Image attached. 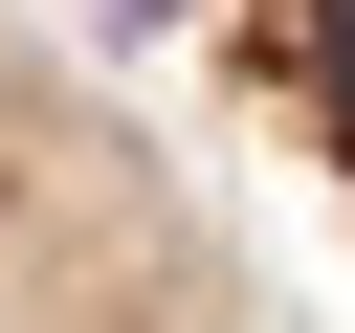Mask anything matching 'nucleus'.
<instances>
[{
    "label": "nucleus",
    "mask_w": 355,
    "mask_h": 333,
    "mask_svg": "<svg viewBox=\"0 0 355 333\" xmlns=\"http://www.w3.org/2000/svg\"><path fill=\"white\" fill-rule=\"evenodd\" d=\"M0 333H266L222 200L22 22H0Z\"/></svg>",
    "instance_id": "1"
},
{
    "label": "nucleus",
    "mask_w": 355,
    "mask_h": 333,
    "mask_svg": "<svg viewBox=\"0 0 355 333\" xmlns=\"http://www.w3.org/2000/svg\"><path fill=\"white\" fill-rule=\"evenodd\" d=\"M222 44H244V89L311 133V178L355 200V0H222Z\"/></svg>",
    "instance_id": "2"
}]
</instances>
